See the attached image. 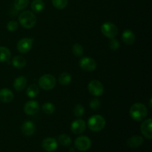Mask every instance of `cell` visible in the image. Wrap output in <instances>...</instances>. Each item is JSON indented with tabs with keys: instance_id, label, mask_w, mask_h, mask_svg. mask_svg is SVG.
Masks as SVG:
<instances>
[{
	"instance_id": "3957f363",
	"label": "cell",
	"mask_w": 152,
	"mask_h": 152,
	"mask_svg": "<svg viewBox=\"0 0 152 152\" xmlns=\"http://www.w3.org/2000/svg\"><path fill=\"white\" fill-rule=\"evenodd\" d=\"M105 118L99 114L91 116L88 121V127L93 132H100L105 128Z\"/></svg>"
},
{
	"instance_id": "cb8c5ba5",
	"label": "cell",
	"mask_w": 152,
	"mask_h": 152,
	"mask_svg": "<svg viewBox=\"0 0 152 152\" xmlns=\"http://www.w3.org/2000/svg\"><path fill=\"white\" fill-rule=\"evenodd\" d=\"M58 142L62 146H68L71 144V139L68 135L62 134L58 137Z\"/></svg>"
},
{
	"instance_id": "5b68a950",
	"label": "cell",
	"mask_w": 152,
	"mask_h": 152,
	"mask_svg": "<svg viewBox=\"0 0 152 152\" xmlns=\"http://www.w3.org/2000/svg\"><path fill=\"white\" fill-rule=\"evenodd\" d=\"M101 31L105 37L109 39L115 38L118 34L117 27L114 24L109 22L102 24V27H101Z\"/></svg>"
},
{
	"instance_id": "603a6c76",
	"label": "cell",
	"mask_w": 152,
	"mask_h": 152,
	"mask_svg": "<svg viewBox=\"0 0 152 152\" xmlns=\"http://www.w3.org/2000/svg\"><path fill=\"white\" fill-rule=\"evenodd\" d=\"M72 80V77L69 73L64 72L61 74L59 77V83L62 86H67L70 84Z\"/></svg>"
},
{
	"instance_id": "ffe728a7",
	"label": "cell",
	"mask_w": 152,
	"mask_h": 152,
	"mask_svg": "<svg viewBox=\"0 0 152 152\" xmlns=\"http://www.w3.org/2000/svg\"><path fill=\"white\" fill-rule=\"evenodd\" d=\"M10 56H11V53H10V50L7 48L1 46L0 47V62H7L10 59Z\"/></svg>"
},
{
	"instance_id": "7c38bea8",
	"label": "cell",
	"mask_w": 152,
	"mask_h": 152,
	"mask_svg": "<svg viewBox=\"0 0 152 152\" xmlns=\"http://www.w3.org/2000/svg\"><path fill=\"white\" fill-rule=\"evenodd\" d=\"M39 109V105L37 102L34 100H30L25 103L24 111L27 115H34Z\"/></svg>"
},
{
	"instance_id": "5bb4252c",
	"label": "cell",
	"mask_w": 152,
	"mask_h": 152,
	"mask_svg": "<svg viewBox=\"0 0 152 152\" xmlns=\"http://www.w3.org/2000/svg\"><path fill=\"white\" fill-rule=\"evenodd\" d=\"M22 132L25 136H31L36 131V126L33 122L25 121L22 126Z\"/></svg>"
},
{
	"instance_id": "d6986e66",
	"label": "cell",
	"mask_w": 152,
	"mask_h": 152,
	"mask_svg": "<svg viewBox=\"0 0 152 152\" xmlns=\"http://www.w3.org/2000/svg\"><path fill=\"white\" fill-rule=\"evenodd\" d=\"M12 63H13V65L16 68H18V69H21V68H23L26 65V59L24 57L21 56H15L14 58L12 60Z\"/></svg>"
},
{
	"instance_id": "ba28073f",
	"label": "cell",
	"mask_w": 152,
	"mask_h": 152,
	"mask_svg": "<svg viewBox=\"0 0 152 152\" xmlns=\"http://www.w3.org/2000/svg\"><path fill=\"white\" fill-rule=\"evenodd\" d=\"M80 67L85 71H94L96 68V62L93 58L85 56L80 59Z\"/></svg>"
},
{
	"instance_id": "f1b7e54d",
	"label": "cell",
	"mask_w": 152,
	"mask_h": 152,
	"mask_svg": "<svg viewBox=\"0 0 152 152\" xmlns=\"http://www.w3.org/2000/svg\"><path fill=\"white\" fill-rule=\"evenodd\" d=\"M84 113H85L84 107H83L82 105L78 104V105H77L75 107H74V114L75 117H82V116L84 114Z\"/></svg>"
},
{
	"instance_id": "8992f818",
	"label": "cell",
	"mask_w": 152,
	"mask_h": 152,
	"mask_svg": "<svg viewBox=\"0 0 152 152\" xmlns=\"http://www.w3.org/2000/svg\"><path fill=\"white\" fill-rule=\"evenodd\" d=\"M76 148L80 151H88L91 146V141L88 137L80 136L75 140L74 142Z\"/></svg>"
},
{
	"instance_id": "4316f807",
	"label": "cell",
	"mask_w": 152,
	"mask_h": 152,
	"mask_svg": "<svg viewBox=\"0 0 152 152\" xmlns=\"http://www.w3.org/2000/svg\"><path fill=\"white\" fill-rule=\"evenodd\" d=\"M42 108V111L47 114H53L55 112V110H56L54 105L53 103H51V102H46V103H44Z\"/></svg>"
},
{
	"instance_id": "277c9868",
	"label": "cell",
	"mask_w": 152,
	"mask_h": 152,
	"mask_svg": "<svg viewBox=\"0 0 152 152\" xmlns=\"http://www.w3.org/2000/svg\"><path fill=\"white\" fill-rule=\"evenodd\" d=\"M39 86L43 90H51L56 86V78L51 74H44L39 79Z\"/></svg>"
},
{
	"instance_id": "6da1fadb",
	"label": "cell",
	"mask_w": 152,
	"mask_h": 152,
	"mask_svg": "<svg viewBox=\"0 0 152 152\" xmlns=\"http://www.w3.org/2000/svg\"><path fill=\"white\" fill-rule=\"evenodd\" d=\"M131 117L136 121H141L146 117L148 114V110L144 104L140 102H137L132 105L130 108Z\"/></svg>"
},
{
	"instance_id": "52a82bcc",
	"label": "cell",
	"mask_w": 152,
	"mask_h": 152,
	"mask_svg": "<svg viewBox=\"0 0 152 152\" xmlns=\"http://www.w3.org/2000/svg\"><path fill=\"white\" fill-rule=\"evenodd\" d=\"M88 91L90 92L91 94L95 96H99L102 95L104 92V86L103 85L99 82V80H92L89 83L88 86Z\"/></svg>"
},
{
	"instance_id": "d4e9b609",
	"label": "cell",
	"mask_w": 152,
	"mask_h": 152,
	"mask_svg": "<svg viewBox=\"0 0 152 152\" xmlns=\"http://www.w3.org/2000/svg\"><path fill=\"white\" fill-rule=\"evenodd\" d=\"M29 4V0H14V7L16 10H22L26 8Z\"/></svg>"
},
{
	"instance_id": "4fadbf2b",
	"label": "cell",
	"mask_w": 152,
	"mask_h": 152,
	"mask_svg": "<svg viewBox=\"0 0 152 152\" xmlns=\"http://www.w3.org/2000/svg\"><path fill=\"white\" fill-rule=\"evenodd\" d=\"M43 149L48 152H53L57 148L58 144L56 139L53 137H48L43 140L42 144Z\"/></svg>"
},
{
	"instance_id": "7402d4cb",
	"label": "cell",
	"mask_w": 152,
	"mask_h": 152,
	"mask_svg": "<svg viewBox=\"0 0 152 152\" xmlns=\"http://www.w3.org/2000/svg\"><path fill=\"white\" fill-rule=\"evenodd\" d=\"M39 89L38 86L35 84L30 85L27 89V95L30 98H35L39 94Z\"/></svg>"
},
{
	"instance_id": "484cf974",
	"label": "cell",
	"mask_w": 152,
	"mask_h": 152,
	"mask_svg": "<svg viewBox=\"0 0 152 152\" xmlns=\"http://www.w3.org/2000/svg\"><path fill=\"white\" fill-rule=\"evenodd\" d=\"M53 7L58 10H62L68 5V0H51Z\"/></svg>"
},
{
	"instance_id": "9c48e42d",
	"label": "cell",
	"mask_w": 152,
	"mask_h": 152,
	"mask_svg": "<svg viewBox=\"0 0 152 152\" xmlns=\"http://www.w3.org/2000/svg\"><path fill=\"white\" fill-rule=\"evenodd\" d=\"M33 39L31 38H23L19 40L17 43L18 51L22 53H26L31 49L33 45Z\"/></svg>"
},
{
	"instance_id": "83f0119b",
	"label": "cell",
	"mask_w": 152,
	"mask_h": 152,
	"mask_svg": "<svg viewBox=\"0 0 152 152\" xmlns=\"http://www.w3.org/2000/svg\"><path fill=\"white\" fill-rule=\"evenodd\" d=\"M72 51L73 53H74L76 56H78V57L83 56V53H84V50H83V46L80 44H74L72 48Z\"/></svg>"
},
{
	"instance_id": "30bf717a",
	"label": "cell",
	"mask_w": 152,
	"mask_h": 152,
	"mask_svg": "<svg viewBox=\"0 0 152 152\" xmlns=\"http://www.w3.org/2000/svg\"><path fill=\"white\" fill-rule=\"evenodd\" d=\"M86 129V122L81 119H77L74 120L71 126V132L75 134H81L85 132Z\"/></svg>"
},
{
	"instance_id": "44dd1931",
	"label": "cell",
	"mask_w": 152,
	"mask_h": 152,
	"mask_svg": "<svg viewBox=\"0 0 152 152\" xmlns=\"http://www.w3.org/2000/svg\"><path fill=\"white\" fill-rule=\"evenodd\" d=\"M31 8L35 13H41L45 8V4L42 0H34L31 3Z\"/></svg>"
},
{
	"instance_id": "1f68e13d",
	"label": "cell",
	"mask_w": 152,
	"mask_h": 152,
	"mask_svg": "<svg viewBox=\"0 0 152 152\" xmlns=\"http://www.w3.org/2000/svg\"><path fill=\"white\" fill-rule=\"evenodd\" d=\"M111 41L109 42V47L111 50H117L120 48V42L118 40L115 39H111Z\"/></svg>"
},
{
	"instance_id": "ac0fdd59",
	"label": "cell",
	"mask_w": 152,
	"mask_h": 152,
	"mask_svg": "<svg viewBox=\"0 0 152 152\" xmlns=\"http://www.w3.org/2000/svg\"><path fill=\"white\" fill-rule=\"evenodd\" d=\"M27 85V80L24 77H19L13 82V88L18 91H23Z\"/></svg>"
},
{
	"instance_id": "e0dca14e",
	"label": "cell",
	"mask_w": 152,
	"mask_h": 152,
	"mask_svg": "<svg viewBox=\"0 0 152 152\" xmlns=\"http://www.w3.org/2000/svg\"><path fill=\"white\" fill-rule=\"evenodd\" d=\"M13 99V94L7 88H2L0 90V101L5 103L10 102Z\"/></svg>"
},
{
	"instance_id": "9a60e30c",
	"label": "cell",
	"mask_w": 152,
	"mask_h": 152,
	"mask_svg": "<svg viewBox=\"0 0 152 152\" xmlns=\"http://www.w3.org/2000/svg\"><path fill=\"white\" fill-rule=\"evenodd\" d=\"M122 39H123V42L125 44L128 45H132L135 42L136 37H135V35L133 31H132L131 30H126L123 33Z\"/></svg>"
},
{
	"instance_id": "f546056e",
	"label": "cell",
	"mask_w": 152,
	"mask_h": 152,
	"mask_svg": "<svg viewBox=\"0 0 152 152\" xmlns=\"http://www.w3.org/2000/svg\"><path fill=\"white\" fill-rule=\"evenodd\" d=\"M100 101L98 99H93L90 102V108L94 111H96L100 108Z\"/></svg>"
},
{
	"instance_id": "7a4b0ae2",
	"label": "cell",
	"mask_w": 152,
	"mask_h": 152,
	"mask_svg": "<svg viewBox=\"0 0 152 152\" xmlns=\"http://www.w3.org/2000/svg\"><path fill=\"white\" fill-rule=\"evenodd\" d=\"M19 22L20 25L26 29H31L37 23V17L33 12L25 10L19 14Z\"/></svg>"
},
{
	"instance_id": "2e32d148",
	"label": "cell",
	"mask_w": 152,
	"mask_h": 152,
	"mask_svg": "<svg viewBox=\"0 0 152 152\" xmlns=\"http://www.w3.org/2000/svg\"><path fill=\"white\" fill-rule=\"evenodd\" d=\"M143 138L141 136H133L129 138L127 140V145L129 148H137L138 147L141 146L143 143Z\"/></svg>"
},
{
	"instance_id": "8fae6325",
	"label": "cell",
	"mask_w": 152,
	"mask_h": 152,
	"mask_svg": "<svg viewBox=\"0 0 152 152\" xmlns=\"http://www.w3.org/2000/svg\"><path fill=\"white\" fill-rule=\"evenodd\" d=\"M152 120L151 118L147 119L142 123L140 126V131L142 135L147 139L151 140L152 138V129H151Z\"/></svg>"
},
{
	"instance_id": "4dcf8cb0",
	"label": "cell",
	"mask_w": 152,
	"mask_h": 152,
	"mask_svg": "<svg viewBox=\"0 0 152 152\" xmlns=\"http://www.w3.org/2000/svg\"><path fill=\"white\" fill-rule=\"evenodd\" d=\"M18 27H19V25L16 21H10L7 25V29L9 31L13 32V31H16L18 29Z\"/></svg>"
}]
</instances>
